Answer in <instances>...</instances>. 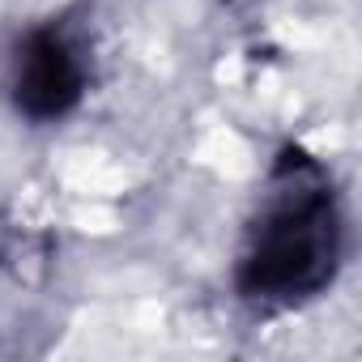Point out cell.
<instances>
[{"mask_svg": "<svg viewBox=\"0 0 362 362\" xmlns=\"http://www.w3.org/2000/svg\"><path fill=\"white\" fill-rule=\"evenodd\" d=\"M341 260V205L320 162L290 149L260 201L239 256V290L264 307H294L320 294Z\"/></svg>", "mask_w": 362, "mask_h": 362, "instance_id": "6da1fadb", "label": "cell"}, {"mask_svg": "<svg viewBox=\"0 0 362 362\" xmlns=\"http://www.w3.org/2000/svg\"><path fill=\"white\" fill-rule=\"evenodd\" d=\"M81 94H86V60H81L77 43L56 26L30 30L26 43L18 47V60H13L18 111L47 124V119L69 115L81 103Z\"/></svg>", "mask_w": 362, "mask_h": 362, "instance_id": "7a4b0ae2", "label": "cell"}]
</instances>
